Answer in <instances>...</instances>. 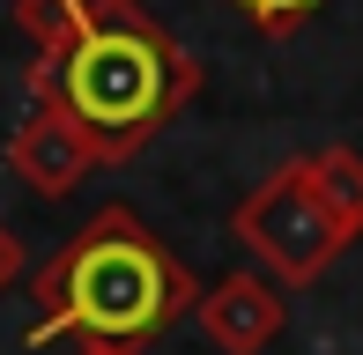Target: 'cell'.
Listing matches in <instances>:
<instances>
[{
	"instance_id": "obj_8",
	"label": "cell",
	"mask_w": 363,
	"mask_h": 355,
	"mask_svg": "<svg viewBox=\"0 0 363 355\" xmlns=\"http://www.w3.org/2000/svg\"><path fill=\"white\" fill-rule=\"evenodd\" d=\"M230 8H238L259 37H289V30H304L311 15L326 8V0H230Z\"/></svg>"
},
{
	"instance_id": "obj_7",
	"label": "cell",
	"mask_w": 363,
	"mask_h": 355,
	"mask_svg": "<svg viewBox=\"0 0 363 355\" xmlns=\"http://www.w3.org/2000/svg\"><path fill=\"white\" fill-rule=\"evenodd\" d=\"M15 23H23V37L38 45V59H30V74H38V67H52V59L82 37L89 0H15Z\"/></svg>"
},
{
	"instance_id": "obj_6",
	"label": "cell",
	"mask_w": 363,
	"mask_h": 355,
	"mask_svg": "<svg viewBox=\"0 0 363 355\" xmlns=\"http://www.w3.org/2000/svg\"><path fill=\"white\" fill-rule=\"evenodd\" d=\"M304 170H311V192H319V207L341 222V237H363V156L349 149V141H334V149H319V156H304Z\"/></svg>"
},
{
	"instance_id": "obj_9",
	"label": "cell",
	"mask_w": 363,
	"mask_h": 355,
	"mask_svg": "<svg viewBox=\"0 0 363 355\" xmlns=\"http://www.w3.org/2000/svg\"><path fill=\"white\" fill-rule=\"evenodd\" d=\"M23 274H30V260H23V237H15L8 222H0V296H8V289L23 281Z\"/></svg>"
},
{
	"instance_id": "obj_5",
	"label": "cell",
	"mask_w": 363,
	"mask_h": 355,
	"mask_svg": "<svg viewBox=\"0 0 363 355\" xmlns=\"http://www.w3.org/2000/svg\"><path fill=\"white\" fill-rule=\"evenodd\" d=\"M193 318H201V333H208L223 355H259V348L282 341L289 303H282V281H267V274H245V267H238V274H223V281L201 289Z\"/></svg>"
},
{
	"instance_id": "obj_10",
	"label": "cell",
	"mask_w": 363,
	"mask_h": 355,
	"mask_svg": "<svg viewBox=\"0 0 363 355\" xmlns=\"http://www.w3.org/2000/svg\"><path fill=\"white\" fill-rule=\"evenodd\" d=\"M74 355H134V348H119V341H82Z\"/></svg>"
},
{
	"instance_id": "obj_1",
	"label": "cell",
	"mask_w": 363,
	"mask_h": 355,
	"mask_svg": "<svg viewBox=\"0 0 363 355\" xmlns=\"http://www.w3.org/2000/svg\"><path fill=\"white\" fill-rule=\"evenodd\" d=\"M30 296H38L30 348L67 341V333L74 341L141 348V341H156V333H171L178 318L201 303V281H193V267L148 230L134 207L111 200L30 274Z\"/></svg>"
},
{
	"instance_id": "obj_4",
	"label": "cell",
	"mask_w": 363,
	"mask_h": 355,
	"mask_svg": "<svg viewBox=\"0 0 363 355\" xmlns=\"http://www.w3.org/2000/svg\"><path fill=\"white\" fill-rule=\"evenodd\" d=\"M8 170L23 178L38 200H67L82 178L96 170V149L52 96H30V119L15 126V141H8Z\"/></svg>"
},
{
	"instance_id": "obj_3",
	"label": "cell",
	"mask_w": 363,
	"mask_h": 355,
	"mask_svg": "<svg viewBox=\"0 0 363 355\" xmlns=\"http://www.w3.org/2000/svg\"><path fill=\"white\" fill-rule=\"evenodd\" d=\"M230 230H238V237H245V252H252V260L267 267L274 281H289V289L319 281V274L334 267L341 252H349L341 222L326 215V207H319V192H311L304 156H296V163H282L274 178H259V185L238 200Z\"/></svg>"
},
{
	"instance_id": "obj_2",
	"label": "cell",
	"mask_w": 363,
	"mask_h": 355,
	"mask_svg": "<svg viewBox=\"0 0 363 355\" xmlns=\"http://www.w3.org/2000/svg\"><path fill=\"white\" fill-rule=\"evenodd\" d=\"M30 96H52L89 134L96 163H134L148 141L201 96V59L141 8V0H89V23L52 67L30 74Z\"/></svg>"
}]
</instances>
